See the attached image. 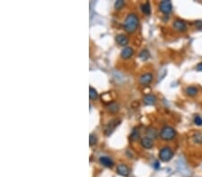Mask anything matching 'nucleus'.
<instances>
[{"mask_svg":"<svg viewBox=\"0 0 202 177\" xmlns=\"http://www.w3.org/2000/svg\"><path fill=\"white\" fill-rule=\"evenodd\" d=\"M158 157L163 162H169L173 157V150L170 147H163L159 151Z\"/></svg>","mask_w":202,"mask_h":177,"instance_id":"obj_3","label":"nucleus"},{"mask_svg":"<svg viewBox=\"0 0 202 177\" xmlns=\"http://www.w3.org/2000/svg\"><path fill=\"white\" fill-rule=\"evenodd\" d=\"M140 145L146 149H150L153 148V146H154V141H153V139L149 138L148 136H146L140 139Z\"/></svg>","mask_w":202,"mask_h":177,"instance_id":"obj_9","label":"nucleus"},{"mask_svg":"<svg viewBox=\"0 0 202 177\" xmlns=\"http://www.w3.org/2000/svg\"><path fill=\"white\" fill-rule=\"evenodd\" d=\"M159 10L164 14H169L173 10V5L169 0H163L159 5Z\"/></svg>","mask_w":202,"mask_h":177,"instance_id":"obj_5","label":"nucleus"},{"mask_svg":"<svg viewBox=\"0 0 202 177\" xmlns=\"http://www.w3.org/2000/svg\"><path fill=\"white\" fill-rule=\"evenodd\" d=\"M116 171H117L118 174L121 175V176H124V177H127L130 175V168H128L126 164H120L117 166V168H116Z\"/></svg>","mask_w":202,"mask_h":177,"instance_id":"obj_8","label":"nucleus"},{"mask_svg":"<svg viewBox=\"0 0 202 177\" xmlns=\"http://www.w3.org/2000/svg\"><path fill=\"white\" fill-rule=\"evenodd\" d=\"M196 70L199 71V72H202V62L197 64V66H196Z\"/></svg>","mask_w":202,"mask_h":177,"instance_id":"obj_26","label":"nucleus"},{"mask_svg":"<svg viewBox=\"0 0 202 177\" xmlns=\"http://www.w3.org/2000/svg\"><path fill=\"white\" fill-rule=\"evenodd\" d=\"M124 5H125V2L123 1V0H117L114 4V7L116 10H120Z\"/></svg>","mask_w":202,"mask_h":177,"instance_id":"obj_22","label":"nucleus"},{"mask_svg":"<svg viewBox=\"0 0 202 177\" xmlns=\"http://www.w3.org/2000/svg\"><path fill=\"white\" fill-rule=\"evenodd\" d=\"M139 23V19L136 14H128L124 21V30L128 33H134L137 30Z\"/></svg>","mask_w":202,"mask_h":177,"instance_id":"obj_1","label":"nucleus"},{"mask_svg":"<svg viewBox=\"0 0 202 177\" xmlns=\"http://www.w3.org/2000/svg\"><path fill=\"white\" fill-rule=\"evenodd\" d=\"M89 97H90L91 100H95V99H98L99 95H98V92L96 91L95 89L90 87V89H89Z\"/></svg>","mask_w":202,"mask_h":177,"instance_id":"obj_18","label":"nucleus"},{"mask_svg":"<svg viewBox=\"0 0 202 177\" xmlns=\"http://www.w3.org/2000/svg\"><path fill=\"white\" fill-rule=\"evenodd\" d=\"M115 40L120 46L124 47V46H127L128 44V38L124 34H118L115 37Z\"/></svg>","mask_w":202,"mask_h":177,"instance_id":"obj_12","label":"nucleus"},{"mask_svg":"<svg viewBox=\"0 0 202 177\" xmlns=\"http://www.w3.org/2000/svg\"><path fill=\"white\" fill-rule=\"evenodd\" d=\"M140 8H141L142 13L146 15H149L151 14V7H150V4L149 2L144 3L140 5Z\"/></svg>","mask_w":202,"mask_h":177,"instance_id":"obj_14","label":"nucleus"},{"mask_svg":"<svg viewBox=\"0 0 202 177\" xmlns=\"http://www.w3.org/2000/svg\"><path fill=\"white\" fill-rule=\"evenodd\" d=\"M194 25H195L196 29H198L199 30H202V21H200V20L196 21L194 22Z\"/></svg>","mask_w":202,"mask_h":177,"instance_id":"obj_25","label":"nucleus"},{"mask_svg":"<svg viewBox=\"0 0 202 177\" xmlns=\"http://www.w3.org/2000/svg\"><path fill=\"white\" fill-rule=\"evenodd\" d=\"M185 92L189 97H195L196 95L198 94V89L196 87H194V86H189V87L186 88Z\"/></svg>","mask_w":202,"mask_h":177,"instance_id":"obj_16","label":"nucleus"},{"mask_svg":"<svg viewBox=\"0 0 202 177\" xmlns=\"http://www.w3.org/2000/svg\"><path fill=\"white\" fill-rule=\"evenodd\" d=\"M150 57V53L148 49H143L141 52L139 53V58L142 61H146L148 60Z\"/></svg>","mask_w":202,"mask_h":177,"instance_id":"obj_17","label":"nucleus"},{"mask_svg":"<svg viewBox=\"0 0 202 177\" xmlns=\"http://www.w3.org/2000/svg\"><path fill=\"white\" fill-rule=\"evenodd\" d=\"M100 163L105 167H112L114 166V162L112 161V158L109 157H100Z\"/></svg>","mask_w":202,"mask_h":177,"instance_id":"obj_13","label":"nucleus"},{"mask_svg":"<svg viewBox=\"0 0 202 177\" xmlns=\"http://www.w3.org/2000/svg\"><path fill=\"white\" fill-rule=\"evenodd\" d=\"M133 55H134V49L133 48L130 47H126L121 50L120 57L122 58H124V59H128V58H130Z\"/></svg>","mask_w":202,"mask_h":177,"instance_id":"obj_11","label":"nucleus"},{"mask_svg":"<svg viewBox=\"0 0 202 177\" xmlns=\"http://www.w3.org/2000/svg\"><path fill=\"white\" fill-rule=\"evenodd\" d=\"M143 101L146 106H154L155 105L157 99L154 94H148L143 97Z\"/></svg>","mask_w":202,"mask_h":177,"instance_id":"obj_10","label":"nucleus"},{"mask_svg":"<svg viewBox=\"0 0 202 177\" xmlns=\"http://www.w3.org/2000/svg\"><path fill=\"white\" fill-rule=\"evenodd\" d=\"M194 124L196 125H198V126H201L202 125V118L199 116V115H195L194 116Z\"/></svg>","mask_w":202,"mask_h":177,"instance_id":"obj_23","label":"nucleus"},{"mask_svg":"<svg viewBox=\"0 0 202 177\" xmlns=\"http://www.w3.org/2000/svg\"><path fill=\"white\" fill-rule=\"evenodd\" d=\"M153 78L154 77H153V74H151V72H146V74H142L139 77L138 82L140 84L144 85V86H146V85H148L152 82Z\"/></svg>","mask_w":202,"mask_h":177,"instance_id":"obj_7","label":"nucleus"},{"mask_svg":"<svg viewBox=\"0 0 202 177\" xmlns=\"http://www.w3.org/2000/svg\"><path fill=\"white\" fill-rule=\"evenodd\" d=\"M176 136V132L173 127L165 125L160 131V138L164 141H170L173 140Z\"/></svg>","mask_w":202,"mask_h":177,"instance_id":"obj_2","label":"nucleus"},{"mask_svg":"<svg viewBox=\"0 0 202 177\" xmlns=\"http://www.w3.org/2000/svg\"><path fill=\"white\" fill-rule=\"evenodd\" d=\"M107 110L110 111L112 114H115L119 111V105L115 102H111L109 103V105L107 106Z\"/></svg>","mask_w":202,"mask_h":177,"instance_id":"obj_15","label":"nucleus"},{"mask_svg":"<svg viewBox=\"0 0 202 177\" xmlns=\"http://www.w3.org/2000/svg\"><path fill=\"white\" fill-rule=\"evenodd\" d=\"M173 27L175 30L179 32H184L187 30V24L184 21H182L181 19H177L173 21Z\"/></svg>","mask_w":202,"mask_h":177,"instance_id":"obj_6","label":"nucleus"},{"mask_svg":"<svg viewBox=\"0 0 202 177\" xmlns=\"http://www.w3.org/2000/svg\"><path fill=\"white\" fill-rule=\"evenodd\" d=\"M120 124V120L119 118L112 119L111 122H109V124L104 128V134L106 136L111 135V134L113 132V131L115 130V128L117 127Z\"/></svg>","mask_w":202,"mask_h":177,"instance_id":"obj_4","label":"nucleus"},{"mask_svg":"<svg viewBox=\"0 0 202 177\" xmlns=\"http://www.w3.org/2000/svg\"><path fill=\"white\" fill-rule=\"evenodd\" d=\"M138 138H139V130H138V128H135L130 134V139L131 140H136Z\"/></svg>","mask_w":202,"mask_h":177,"instance_id":"obj_20","label":"nucleus"},{"mask_svg":"<svg viewBox=\"0 0 202 177\" xmlns=\"http://www.w3.org/2000/svg\"><path fill=\"white\" fill-rule=\"evenodd\" d=\"M89 143H90L91 147H92V146H94V145H96V143H97V136L95 135V134H94V133H91L90 134Z\"/></svg>","mask_w":202,"mask_h":177,"instance_id":"obj_21","label":"nucleus"},{"mask_svg":"<svg viewBox=\"0 0 202 177\" xmlns=\"http://www.w3.org/2000/svg\"><path fill=\"white\" fill-rule=\"evenodd\" d=\"M193 140L195 143L197 144H201L202 143V133L200 132H197L193 136Z\"/></svg>","mask_w":202,"mask_h":177,"instance_id":"obj_19","label":"nucleus"},{"mask_svg":"<svg viewBox=\"0 0 202 177\" xmlns=\"http://www.w3.org/2000/svg\"><path fill=\"white\" fill-rule=\"evenodd\" d=\"M148 137L149 138H156V136H157V134H156V130H155V129H151V130H148Z\"/></svg>","mask_w":202,"mask_h":177,"instance_id":"obj_24","label":"nucleus"},{"mask_svg":"<svg viewBox=\"0 0 202 177\" xmlns=\"http://www.w3.org/2000/svg\"><path fill=\"white\" fill-rule=\"evenodd\" d=\"M154 167H155V169H158L159 167H160V164H159V162H158V161H156V162L155 163V164H154Z\"/></svg>","mask_w":202,"mask_h":177,"instance_id":"obj_27","label":"nucleus"}]
</instances>
